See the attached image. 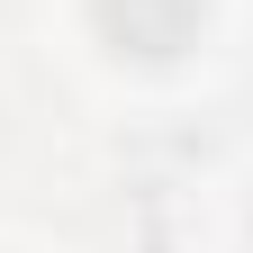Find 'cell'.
<instances>
[{
    "mask_svg": "<svg viewBox=\"0 0 253 253\" xmlns=\"http://www.w3.org/2000/svg\"><path fill=\"white\" fill-rule=\"evenodd\" d=\"M90 18L118 54H145V63H172L199 37V0H90Z\"/></svg>",
    "mask_w": 253,
    "mask_h": 253,
    "instance_id": "6da1fadb",
    "label": "cell"
}]
</instances>
